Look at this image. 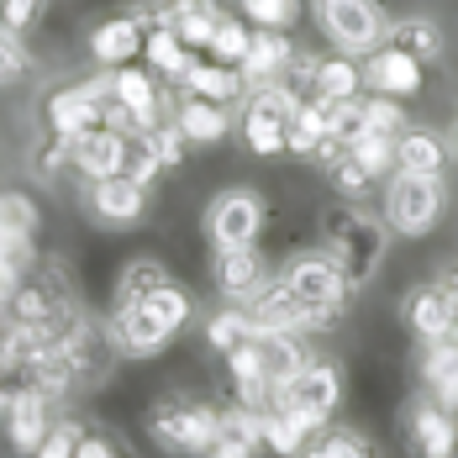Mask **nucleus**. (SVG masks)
Masks as SVG:
<instances>
[{
	"mask_svg": "<svg viewBox=\"0 0 458 458\" xmlns=\"http://www.w3.org/2000/svg\"><path fill=\"white\" fill-rule=\"evenodd\" d=\"M43 5L47 0H0V27L5 32H32L43 21Z\"/></svg>",
	"mask_w": 458,
	"mask_h": 458,
	"instance_id": "c03bdc74",
	"label": "nucleus"
},
{
	"mask_svg": "<svg viewBox=\"0 0 458 458\" xmlns=\"http://www.w3.org/2000/svg\"><path fill=\"white\" fill-rule=\"evenodd\" d=\"M321 100H359L364 95V64L353 53H327V58H311V90Z\"/></svg>",
	"mask_w": 458,
	"mask_h": 458,
	"instance_id": "b1692460",
	"label": "nucleus"
},
{
	"mask_svg": "<svg viewBox=\"0 0 458 458\" xmlns=\"http://www.w3.org/2000/svg\"><path fill=\"white\" fill-rule=\"evenodd\" d=\"M359 106H364V127L369 132H385V138H395L401 127H406V111H401V100L395 95H359Z\"/></svg>",
	"mask_w": 458,
	"mask_h": 458,
	"instance_id": "ea45409f",
	"label": "nucleus"
},
{
	"mask_svg": "<svg viewBox=\"0 0 458 458\" xmlns=\"http://www.w3.org/2000/svg\"><path fill=\"white\" fill-rule=\"evenodd\" d=\"M190 317H195L190 290L174 284V279H164L153 295H142V301H132V306H116V321H111V353H122V359H153Z\"/></svg>",
	"mask_w": 458,
	"mask_h": 458,
	"instance_id": "f03ea898",
	"label": "nucleus"
},
{
	"mask_svg": "<svg viewBox=\"0 0 458 458\" xmlns=\"http://www.w3.org/2000/svg\"><path fill=\"white\" fill-rule=\"evenodd\" d=\"M27 43H21V32H5L0 27V90H11V85H21L27 80Z\"/></svg>",
	"mask_w": 458,
	"mask_h": 458,
	"instance_id": "79ce46f5",
	"label": "nucleus"
},
{
	"mask_svg": "<svg viewBox=\"0 0 458 458\" xmlns=\"http://www.w3.org/2000/svg\"><path fill=\"white\" fill-rule=\"evenodd\" d=\"M106 90H111V100H116L127 116H132V127H138V132L158 127V122L169 116V95L158 90V80H153L148 69H138V58H132V64L106 69Z\"/></svg>",
	"mask_w": 458,
	"mask_h": 458,
	"instance_id": "9b49d317",
	"label": "nucleus"
},
{
	"mask_svg": "<svg viewBox=\"0 0 458 458\" xmlns=\"http://www.w3.org/2000/svg\"><path fill=\"white\" fill-rule=\"evenodd\" d=\"M275 406H284V411H295L306 427H327L332 421V411L343 406V369L332 364V359H306L301 364V374H290L284 385H279Z\"/></svg>",
	"mask_w": 458,
	"mask_h": 458,
	"instance_id": "0eeeda50",
	"label": "nucleus"
},
{
	"mask_svg": "<svg viewBox=\"0 0 458 458\" xmlns=\"http://www.w3.org/2000/svg\"><path fill=\"white\" fill-rule=\"evenodd\" d=\"M421 395H432L437 406H448L458 411V327L448 337H432V343H421Z\"/></svg>",
	"mask_w": 458,
	"mask_h": 458,
	"instance_id": "f3484780",
	"label": "nucleus"
},
{
	"mask_svg": "<svg viewBox=\"0 0 458 458\" xmlns=\"http://www.w3.org/2000/svg\"><path fill=\"white\" fill-rule=\"evenodd\" d=\"M169 116L180 122V132L190 138V148H216L232 132V106H216L206 95H174L169 100Z\"/></svg>",
	"mask_w": 458,
	"mask_h": 458,
	"instance_id": "a211bd4d",
	"label": "nucleus"
},
{
	"mask_svg": "<svg viewBox=\"0 0 458 458\" xmlns=\"http://www.w3.org/2000/svg\"><path fill=\"white\" fill-rule=\"evenodd\" d=\"M106 454H116L106 437H80V454H74V458H106Z\"/></svg>",
	"mask_w": 458,
	"mask_h": 458,
	"instance_id": "49530a36",
	"label": "nucleus"
},
{
	"mask_svg": "<svg viewBox=\"0 0 458 458\" xmlns=\"http://www.w3.org/2000/svg\"><path fill=\"white\" fill-rule=\"evenodd\" d=\"M264 222H269L264 195L259 190H242V184L222 190L206 206V237H211V248H248V242L264 237Z\"/></svg>",
	"mask_w": 458,
	"mask_h": 458,
	"instance_id": "6e6552de",
	"label": "nucleus"
},
{
	"mask_svg": "<svg viewBox=\"0 0 458 458\" xmlns=\"http://www.w3.org/2000/svg\"><path fill=\"white\" fill-rule=\"evenodd\" d=\"M448 216V180L443 174H416V169H390L385 180V222L395 237H427Z\"/></svg>",
	"mask_w": 458,
	"mask_h": 458,
	"instance_id": "7ed1b4c3",
	"label": "nucleus"
},
{
	"mask_svg": "<svg viewBox=\"0 0 458 458\" xmlns=\"http://www.w3.org/2000/svg\"><path fill=\"white\" fill-rule=\"evenodd\" d=\"M32 169H38V180H64L69 169H74V142L69 138H58V132H47L38 148H32Z\"/></svg>",
	"mask_w": 458,
	"mask_h": 458,
	"instance_id": "4c0bfd02",
	"label": "nucleus"
},
{
	"mask_svg": "<svg viewBox=\"0 0 458 458\" xmlns=\"http://www.w3.org/2000/svg\"><path fill=\"white\" fill-rule=\"evenodd\" d=\"M264 448V411H248V406H232L216 421V437H211V454L216 458H248Z\"/></svg>",
	"mask_w": 458,
	"mask_h": 458,
	"instance_id": "bb28decb",
	"label": "nucleus"
},
{
	"mask_svg": "<svg viewBox=\"0 0 458 458\" xmlns=\"http://www.w3.org/2000/svg\"><path fill=\"white\" fill-rule=\"evenodd\" d=\"M327 180H332V190H337L343 200H364L369 190H374V174H369V169H359V164L348 158V148L327 164Z\"/></svg>",
	"mask_w": 458,
	"mask_h": 458,
	"instance_id": "58836bf2",
	"label": "nucleus"
},
{
	"mask_svg": "<svg viewBox=\"0 0 458 458\" xmlns=\"http://www.w3.org/2000/svg\"><path fill=\"white\" fill-rule=\"evenodd\" d=\"M443 290H448V301H454V321H458V275H443Z\"/></svg>",
	"mask_w": 458,
	"mask_h": 458,
	"instance_id": "de8ad7c7",
	"label": "nucleus"
},
{
	"mask_svg": "<svg viewBox=\"0 0 458 458\" xmlns=\"http://www.w3.org/2000/svg\"><path fill=\"white\" fill-rule=\"evenodd\" d=\"M80 432L85 427H74V421H53L43 437V448H38V458H74L80 454Z\"/></svg>",
	"mask_w": 458,
	"mask_h": 458,
	"instance_id": "a18cd8bd",
	"label": "nucleus"
},
{
	"mask_svg": "<svg viewBox=\"0 0 458 458\" xmlns=\"http://www.w3.org/2000/svg\"><path fill=\"white\" fill-rule=\"evenodd\" d=\"M406 432H411V454L421 458H448L458 454V411L437 406L432 395H421L406 416Z\"/></svg>",
	"mask_w": 458,
	"mask_h": 458,
	"instance_id": "dca6fc26",
	"label": "nucleus"
},
{
	"mask_svg": "<svg viewBox=\"0 0 458 458\" xmlns=\"http://www.w3.org/2000/svg\"><path fill=\"white\" fill-rule=\"evenodd\" d=\"M401 321H406V332H411L416 343L448 337L458 321H454V301H448L443 279H427V284L406 290V301H401Z\"/></svg>",
	"mask_w": 458,
	"mask_h": 458,
	"instance_id": "4468645a",
	"label": "nucleus"
},
{
	"mask_svg": "<svg viewBox=\"0 0 458 458\" xmlns=\"http://www.w3.org/2000/svg\"><path fill=\"white\" fill-rule=\"evenodd\" d=\"M32 237H38V206L21 190H0V253L27 264Z\"/></svg>",
	"mask_w": 458,
	"mask_h": 458,
	"instance_id": "5701e85b",
	"label": "nucleus"
},
{
	"mask_svg": "<svg viewBox=\"0 0 458 458\" xmlns=\"http://www.w3.org/2000/svg\"><path fill=\"white\" fill-rule=\"evenodd\" d=\"M158 169H164V164H158L153 142L142 138V132H132V138H127V164H122V174H132L138 184H153L158 180Z\"/></svg>",
	"mask_w": 458,
	"mask_h": 458,
	"instance_id": "37998d69",
	"label": "nucleus"
},
{
	"mask_svg": "<svg viewBox=\"0 0 458 458\" xmlns=\"http://www.w3.org/2000/svg\"><path fill=\"white\" fill-rule=\"evenodd\" d=\"M164 279H169V269H164L158 259H132V264L122 269V279H116V306H132L142 295H153Z\"/></svg>",
	"mask_w": 458,
	"mask_h": 458,
	"instance_id": "2f4dec72",
	"label": "nucleus"
},
{
	"mask_svg": "<svg viewBox=\"0 0 458 458\" xmlns=\"http://www.w3.org/2000/svg\"><path fill=\"white\" fill-rule=\"evenodd\" d=\"M311 16H317L321 38L337 53H353V58L385 43V27H390L379 0H311Z\"/></svg>",
	"mask_w": 458,
	"mask_h": 458,
	"instance_id": "39448f33",
	"label": "nucleus"
},
{
	"mask_svg": "<svg viewBox=\"0 0 458 458\" xmlns=\"http://www.w3.org/2000/svg\"><path fill=\"white\" fill-rule=\"evenodd\" d=\"M290 58H295V47L290 38L279 32V27H253V38H248V53H242V80L248 85H264V80H279L284 69H290Z\"/></svg>",
	"mask_w": 458,
	"mask_h": 458,
	"instance_id": "412c9836",
	"label": "nucleus"
},
{
	"mask_svg": "<svg viewBox=\"0 0 458 458\" xmlns=\"http://www.w3.org/2000/svg\"><path fill=\"white\" fill-rule=\"evenodd\" d=\"M222 16H227L222 0H169V27L190 47H200V53H206V43H211V32H216Z\"/></svg>",
	"mask_w": 458,
	"mask_h": 458,
	"instance_id": "7c9ffc66",
	"label": "nucleus"
},
{
	"mask_svg": "<svg viewBox=\"0 0 458 458\" xmlns=\"http://www.w3.org/2000/svg\"><path fill=\"white\" fill-rule=\"evenodd\" d=\"M306 454H317V458H369L374 443H369L364 432H353V427H321V437L306 443Z\"/></svg>",
	"mask_w": 458,
	"mask_h": 458,
	"instance_id": "f704fd0d",
	"label": "nucleus"
},
{
	"mask_svg": "<svg viewBox=\"0 0 458 458\" xmlns=\"http://www.w3.org/2000/svg\"><path fill=\"white\" fill-rule=\"evenodd\" d=\"M237 16L248 27H279V32H290L301 21V0H237Z\"/></svg>",
	"mask_w": 458,
	"mask_h": 458,
	"instance_id": "c9c22d12",
	"label": "nucleus"
},
{
	"mask_svg": "<svg viewBox=\"0 0 458 458\" xmlns=\"http://www.w3.org/2000/svg\"><path fill=\"white\" fill-rule=\"evenodd\" d=\"M395 169H416V174H443L448 169V138L437 127H416L406 122L395 132Z\"/></svg>",
	"mask_w": 458,
	"mask_h": 458,
	"instance_id": "4be33fe9",
	"label": "nucleus"
},
{
	"mask_svg": "<svg viewBox=\"0 0 458 458\" xmlns=\"http://www.w3.org/2000/svg\"><path fill=\"white\" fill-rule=\"evenodd\" d=\"M348 158L369 169L374 180H390V169H395V138H385V132H364V138L348 142Z\"/></svg>",
	"mask_w": 458,
	"mask_h": 458,
	"instance_id": "72a5a7b5",
	"label": "nucleus"
},
{
	"mask_svg": "<svg viewBox=\"0 0 458 458\" xmlns=\"http://www.w3.org/2000/svg\"><path fill=\"white\" fill-rule=\"evenodd\" d=\"M385 43L406 47V53L421 58V64H443V53H448V32H443L432 16H390Z\"/></svg>",
	"mask_w": 458,
	"mask_h": 458,
	"instance_id": "cd10ccee",
	"label": "nucleus"
},
{
	"mask_svg": "<svg viewBox=\"0 0 458 458\" xmlns=\"http://www.w3.org/2000/svg\"><path fill=\"white\" fill-rule=\"evenodd\" d=\"M90 53L100 69H116V64H132L142 58V27L138 16H111V21H100L90 32Z\"/></svg>",
	"mask_w": 458,
	"mask_h": 458,
	"instance_id": "c85d7f7f",
	"label": "nucleus"
},
{
	"mask_svg": "<svg viewBox=\"0 0 458 458\" xmlns=\"http://www.w3.org/2000/svg\"><path fill=\"white\" fill-rule=\"evenodd\" d=\"M122 164H127V132H116V127H90V132H80L74 138V169L85 174V180H100V174H122Z\"/></svg>",
	"mask_w": 458,
	"mask_h": 458,
	"instance_id": "aec40b11",
	"label": "nucleus"
},
{
	"mask_svg": "<svg viewBox=\"0 0 458 458\" xmlns=\"http://www.w3.org/2000/svg\"><path fill=\"white\" fill-rule=\"evenodd\" d=\"M190 95H206V100H216V106H237L242 95H248V80H242V69L237 64H216V58H195L190 69H184L180 80Z\"/></svg>",
	"mask_w": 458,
	"mask_h": 458,
	"instance_id": "a878e982",
	"label": "nucleus"
},
{
	"mask_svg": "<svg viewBox=\"0 0 458 458\" xmlns=\"http://www.w3.org/2000/svg\"><path fill=\"white\" fill-rule=\"evenodd\" d=\"M142 58H148V69H153L158 80H184V69L195 64V47L164 21V27H148V32H142Z\"/></svg>",
	"mask_w": 458,
	"mask_h": 458,
	"instance_id": "c756f323",
	"label": "nucleus"
},
{
	"mask_svg": "<svg viewBox=\"0 0 458 458\" xmlns=\"http://www.w3.org/2000/svg\"><path fill=\"white\" fill-rule=\"evenodd\" d=\"M43 122L47 132H58V138H80V132H90L106 122V74L90 80V85H64V90L47 95L43 106Z\"/></svg>",
	"mask_w": 458,
	"mask_h": 458,
	"instance_id": "f8f14e48",
	"label": "nucleus"
},
{
	"mask_svg": "<svg viewBox=\"0 0 458 458\" xmlns=\"http://www.w3.org/2000/svg\"><path fill=\"white\" fill-rule=\"evenodd\" d=\"M421 85H427V64L411 58L406 47L379 43V47H369V53H364V90L411 100V95H421Z\"/></svg>",
	"mask_w": 458,
	"mask_h": 458,
	"instance_id": "ddd939ff",
	"label": "nucleus"
},
{
	"mask_svg": "<svg viewBox=\"0 0 458 458\" xmlns=\"http://www.w3.org/2000/svg\"><path fill=\"white\" fill-rule=\"evenodd\" d=\"M454 153H458V127H454Z\"/></svg>",
	"mask_w": 458,
	"mask_h": 458,
	"instance_id": "09e8293b",
	"label": "nucleus"
},
{
	"mask_svg": "<svg viewBox=\"0 0 458 458\" xmlns=\"http://www.w3.org/2000/svg\"><path fill=\"white\" fill-rule=\"evenodd\" d=\"M211 279H216L222 301H248V295H253V290L269 279V264H264L259 242H248V248H216Z\"/></svg>",
	"mask_w": 458,
	"mask_h": 458,
	"instance_id": "6ab92c4d",
	"label": "nucleus"
},
{
	"mask_svg": "<svg viewBox=\"0 0 458 458\" xmlns=\"http://www.w3.org/2000/svg\"><path fill=\"white\" fill-rule=\"evenodd\" d=\"M390 237H395V232L385 222V211L374 216L359 200H343V206H332V211L321 216V248L343 264V275H348L353 290H369V284H374L385 253H390Z\"/></svg>",
	"mask_w": 458,
	"mask_h": 458,
	"instance_id": "f257e3e1",
	"label": "nucleus"
},
{
	"mask_svg": "<svg viewBox=\"0 0 458 458\" xmlns=\"http://www.w3.org/2000/svg\"><path fill=\"white\" fill-rule=\"evenodd\" d=\"M295 106H301V90L290 80L248 85V106H242V142H248V153H259V158L284 153V127H290Z\"/></svg>",
	"mask_w": 458,
	"mask_h": 458,
	"instance_id": "20e7f679",
	"label": "nucleus"
},
{
	"mask_svg": "<svg viewBox=\"0 0 458 458\" xmlns=\"http://www.w3.org/2000/svg\"><path fill=\"white\" fill-rule=\"evenodd\" d=\"M253 348H259V364H264V374H269V385H279L290 379V374H301V364L311 359V348H306V332H253Z\"/></svg>",
	"mask_w": 458,
	"mask_h": 458,
	"instance_id": "393cba45",
	"label": "nucleus"
},
{
	"mask_svg": "<svg viewBox=\"0 0 458 458\" xmlns=\"http://www.w3.org/2000/svg\"><path fill=\"white\" fill-rule=\"evenodd\" d=\"M85 211H90L100 227H138L142 211H148V184H138L132 174H100L85 180Z\"/></svg>",
	"mask_w": 458,
	"mask_h": 458,
	"instance_id": "9d476101",
	"label": "nucleus"
},
{
	"mask_svg": "<svg viewBox=\"0 0 458 458\" xmlns=\"http://www.w3.org/2000/svg\"><path fill=\"white\" fill-rule=\"evenodd\" d=\"M279 279L301 295V306L321 311L327 321L343 317V306H348V295H353V284H348V275H343V264H337L327 248H306V253H295Z\"/></svg>",
	"mask_w": 458,
	"mask_h": 458,
	"instance_id": "423d86ee",
	"label": "nucleus"
},
{
	"mask_svg": "<svg viewBox=\"0 0 458 458\" xmlns=\"http://www.w3.org/2000/svg\"><path fill=\"white\" fill-rule=\"evenodd\" d=\"M0 427H5L11 454H38L43 437H47V427H53V416H47V395H38L32 385L16 390V395L5 401V411H0Z\"/></svg>",
	"mask_w": 458,
	"mask_h": 458,
	"instance_id": "2eb2a0df",
	"label": "nucleus"
},
{
	"mask_svg": "<svg viewBox=\"0 0 458 458\" xmlns=\"http://www.w3.org/2000/svg\"><path fill=\"white\" fill-rule=\"evenodd\" d=\"M248 38H253V27L242 21V16H222L216 21V32H211V43H206V53L216 58V64H242V53H248Z\"/></svg>",
	"mask_w": 458,
	"mask_h": 458,
	"instance_id": "e433bc0d",
	"label": "nucleus"
},
{
	"mask_svg": "<svg viewBox=\"0 0 458 458\" xmlns=\"http://www.w3.org/2000/svg\"><path fill=\"white\" fill-rule=\"evenodd\" d=\"M216 406H200V401H164L148 416V432L158 448L169 454H211V437H216Z\"/></svg>",
	"mask_w": 458,
	"mask_h": 458,
	"instance_id": "1a4fd4ad",
	"label": "nucleus"
},
{
	"mask_svg": "<svg viewBox=\"0 0 458 458\" xmlns=\"http://www.w3.org/2000/svg\"><path fill=\"white\" fill-rule=\"evenodd\" d=\"M248 337H253V317H248L237 301L222 306L216 317L206 321V343H211L216 353H232V348H237V343H248Z\"/></svg>",
	"mask_w": 458,
	"mask_h": 458,
	"instance_id": "473e14b6",
	"label": "nucleus"
},
{
	"mask_svg": "<svg viewBox=\"0 0 458 458\" xmlns=\"http://www.w3.org/2000/svg\"><path fill=\"white\" fill-rule=\"evenodd\" d=\"M142 138L153 142V153H158V164H164V169L184 164V153H190V138L180 132V122H174V116H164V122H158V127H148Z\"/></svg>",
	"mask_w": 458,
	"mask_h": 458,
	"instance_id": "a19ab883",
	"label": "nucleus"
}]
</instances>
